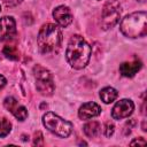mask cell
Here are the masks:
<instances>
[{
	"label": "cell",
	"instance_id": "1",
	"mask_svg": "<svg viewBox=\"0 0 147 147\" xmlns=\"http://www.w3.org/2000/svg\"><path fill=\"white\" fill-rule=\"evenodd\" d=\"M91 46L79 34H75L70 38L65 51V57L70 67L74 69H83L90 61Z\"/></svg>",
	"mask_w": 147,
	"mask_h": 147
},
{
	"label": "cell",
	"instance_id": "2",
	"mask_svg": "<svg viewBox=\"0 0 147 147\" xmlns=\"http://www.w3.org/2000/svg\"><path fill=\"white\" fill-rule=\"evenodd\" d=\"M62 42V32L55 24L47 23L41 26L37 37L39 52L44 55L57 53Z\"/></svg>",
	"mask_w": 147,
	"mask_h": 147
},
{
	"label": "cell",
	"instance_id": "3",
	"mask_svg": "<svg viewBox=\"0 0 147 147\" xmlns=\"http://www.w3.org/2000/svg\"><path fill=\"white\" fill-rule=\"evenodd\" d=\"M121 32L127 38H139L147 33L146 11H136L125 16L119 24Z\"/></svg>",
	"mask_w": 147,
	"mask_h": 147
},
{
	"label": "cell",
	"instance_id": "4",
	"mask_svg": "<svg viewBox=\"0 0 147 147\" xmlns=\"http://www.w3.org/2000/svg\"><path fill=\"white\" fill-rule=\"evenodd\" d=\"M42 124L48 131L60 138L69 137L72 130V124L70 122L61 118L52 111H48L42 116Z\"/></svg>",
	"mask_w": 147,
	"mask_h": 147
},
{
	"label": "cell",
	"instance_id": "5",
	"mask_svg": "<svg viewBox=\"0 0 147 147\" xmlns=\"http://www.w3.org/2000/svg\"><path fill=\"white\" fill-rule=\"evenodd\" d=\"M33 76L36 80L37 91L41 95H46V96L52 95L55 90V85L49 70L41 67L40 64H37L33 67Z\"/></svg>",
	"mask_w": 147,
	"mask_h": 147
},
{
	"label": "cell",
	"instance_id": "6",
	"mask_svg": "<svg viewBox=\"0 0 147 147\" xmlns=\"http://www.w3.org/2000/svg\"><path fill=\"white\" fill-rule=\"evenodd\" d=\"M121 18V3L118 0H108L101 13V26L103 30L115 26Z\"/></svg>",
	"mask_w": 147,
	"mask_h": 147
},
{
	"label": "cell",
	"instance_id": "7",
	"mask_svg": "<svg viewBox=\"0 0 147 147\" xmlns=\"http://www.w3.org/2000/svg\"><path fill=\"white\" fill-rule=\"evenodd\" d=\"M134 110V105L130 99H122L116 102L111 110V117L114 119H123L129 117Z\"/></svg>",
	"mask_w": 147,
	"mask_h": 147
},
{
	"label": "cell",
	"instance_id": "8",
	"mask_svg": "<svg viewBox=\"0 0 147 147\" xmlns=\"http://www.w3.org/2000/svg\"><path fill=\"white\" fill-rule=\"evenodd\" d=\"M16 33V23L11 16L0 18V41L10 40Z\"/></svg>",
	"mask_w": 147,
	"mask_h": 147
},
{
	"label": "cell",
	"instance_id": "9",
	"mask_svg": "<svg viewBox=\"0 0 147 147\" xmlns=\"http://www.w3.org/2000/svg\"><path fill=\"white\" fill-rule=\"evenodd\" d=\"M3 106H5V108L8 111H10L20 121H24L28 117V110H26V108L23 105H21L13 96H7L5 99V101H3Z\"/></svg>",
	"mask_w": 147,
	"mask_h": 147
},
{
	"label": "cell",
	"instance_id": "10",
	"mask_svg": "<svg viewBox=\"0 0 147 147\" xmlns=\"http://www.w3.org/2000/svg\"><path fill=\"white\" fill-rule=\"evenodd\" d=\"M53 17L55 20V22L57 23V25L65 28L68 26L71 22H72V13L70 10L69 7L67 6H59L53 10Z\"/></svg>",
	"mask_w": 147,
	"mask_h": 147
},
{
	"label": "cell",
	"instance_id": "11",
	"mask_svg": "<svg viewBox=\"0 0 147 147\" xmlns=\"http://www.w3.org/2000/svg\"><path fill=\"white\" fill-rule=\"evenodd\" d=\"M101 113V107L95 102H86L80 106L78 110V116L82 119H90L92 117L99 116Z\"/></svg>",
	"mask_w": 147,
	"mask_h": 147
},
{
	"label": "cell",
	"instance_id": "12",
	"mask_svg": "<svg viewBox=\"0 0 147 147\" xmlns=\"http://www.w3.org/2000/svg\"><path fill=\"white\" fill-rule=\"evenodd\" d=\"M141 68V62L139 60H133L130 62H123L119 65V72L124 77H133Z\"/></svg>",
	"mask_w": 147,
	"mask_h": 147
},
{
	"label": "cell",
	"instance_id": "13",
	"mask_svg": "<svg viewBox=\"0 0 147 147\" xmlns=\"http://www.w3.org/2000/svg\"><path fill=\"white\" fill-rule=\"evenodd\" d=\"M117 95H118V92L114 87H110V86L105 87L100 91V98L105 103H111L113 101L116 100Z\"/></svg>",
	"mask_w": 147,
	"mask_h": 147
},
{
	"label": "cell",
	"instance_id": "14",
	"mask_svg": "<svg viewBox=\"0 0 147 147\" xmlns=\"http://www.w3.org/2000/svg\"><path fill=\"white\" fill-rule=\"evenodd\" d=\"M83 130H84L85 136H87V137H90V138H94V137H96V136L100 133V131H101V125H100L99 122H94V121H93V122L86 123V124L84 125Z\"/></svg>",
	"mask_w": 147,
	"mask_h": 147
},
{
	"label": "cell",
	"instance_id": "15",
	"mask_svg": "<svg viewBox=\"0 0 147 147\" xmlns=\"http://www.w3.org/2000/svg\"><path fill=\"white\" fill-rule=\"evenodd\" d=\"M11 131V123L6 118V117H1L0 118V137H6L7 134H9V132Z\"/></svg>",
	"mask_w": 147,
	"mask_h": 147
},
{
	"label": "cell",
	"instance_id": "16",
	"mask_svg": "<svg viewBox=\"0 0 147 147\" xmlns=\"http://www.w3.org/2000/svg\"><path fill=\"white\" fill-rule=\"evenodd\" d=\"M2 53L6 57H8L10 60H17L18 59V51L16 49L15 46H9V45L5 46Z\"/></svg>",
	"mask_w": 147,
	"mask_h": 147
},
{
	"label": "cell",
	"instance_id": "17",
	"mask_svg": "<svg viewBox=\"0 0 147 147\" xmlns=\"http://www.w3.org/2000/svg\"><path fill=\"white\" fill-rule=\"evenodd\" d=\"M114 130H115V126H114V124H113V123H110V122L106 123V130H105V134H106L107 137L113 136Z\"/></svg>",
	"mask_w": 147,
	"mask_h": 147
},
{
	"label": "cell",
	"instance_id": "18",
	"mask_svg": "<svg viewBox=\"0 0 147 147\" xmlns=\"http://www.w3.org/2000/svg\"><path fill=\"white\" fill-rule=\"evenodd\" d=\"M5 2V5L9 6V7H13V6H17L18 3H21L23 0H2Z\"/></svg>",
	"mask_w": 147,
	"mask_h": 147
},
{
	"label": "cell",
	"instance_id": "19",
	"mask_svg": "<svg viewBox=\"0 0 147 147\" xmlns=\"http://www.w3.org/2000/svg\"><path fill=\"white\" fill-rule=\"evenodd\" d=\"M130 145H131V146H133V145H141V146H144V145H146V141H145L144 138H138V139L132 140V141L130 142Z\"/></svg>",
	"mask_w": 147,
	"mask_h": 147
},
{
	"label": "cell",
	"instance_id": "20",
	"mask_svg": "<svg viewBox=\"0 0 147 147\" xmlns=\"http://www.w3.org/2000/svg\"><path fill=\"white\" fill-rule=\"evenodd\" d=\"M6 83H7V80H6V78L2 76V75H0V90L6 85Z\"/></svg>",
	"mask_w": 147,
	"mask_h": 147
},
{
	"label": "cell",
	"instance_id": "21",
	"mask_svg": "<svg viewBox=\"0 0 147 147\" xmlns=\"http://www.w3.org/2000/svg\"><path fill=\"white\" fill-rule=\"evenodd\" d=\"M138 1H140V2H145L146 0H138Z\"/></svg>",
	"mask_w": 147,
	"mask_h": 147
},
{
	"label": "cell",
	"instance_id": "22",
	"mask_svg": "<svg viewBox=\"0 0 147 147\" xmlns=\"http://www.w3.org/2000/svg\"><path fill=\"white\" fill-rule=\"evenodd\" d=\"M0 9H1V8H0Z\"/></svg>",
	"mask_w": 147,
	"mask_h": 147
}]
</instances>
